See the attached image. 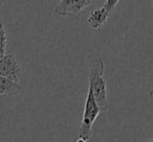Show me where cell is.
Here are the masks:
<instances>
[{
	"label": "cell",
	"instance_id": "obj_10",
	"mask_svg": "<svg viewBox=\"0 0 153 142\" xmlns=\"http://www.w3.org/2000/svg\"><path fill=\"white\" fill-rule=\"evenodd\" d=\"M149 142H153V138H151V139L149 140Z\"/></svg>",
	"mask_w": 153,
	"mask_h": 142
},
{
	"label": "cell",
	"instance_id": "obj_8",
	"mask_svg": "<svg viewBox=\"0 0 153 142\" xmlns=\"http://www.w3.org/2000/svg\"><path fill=\"white\" fill-rule=\"evenodd\" d=\"M76 142H87L86 140H84V139H80V138H78V140H76Z\"/></svg>",
	"mask_w": 153,
	"mask_h": 142
},
{
	"label": "cell",
	"instance_id": "obj_4",
	"mask_svg": "<svg viewBox=\"0 0 153 142\" xmlns=\"http://www.w3.org/2000/svg\"><path fill=\"white\" fill-rule=\"evenodd\" d=\"M91 3V0H62L53 9V14L61 17L70 14H79Z\"/></svg>",
	"mask_w": 153,
	"mask_h": 142
},
{
	"label": "cell",
	"instance_id": "obj_6",
	"mask_svg": "<svg viewBox=\"0 0 153 142\" xmlns=\"http://www.w3.org/2000/svg\"><path fill=\"white\" fill-rule=\"evenodd\" d=\"M22 91V87L19 83L0 77V96H16Z\"/></svg>",
	"mask_w": 153,
	"mask_h": 142
},
{
	"label": "cell",
	"instance_id": "obj_5",
	"mask_svg": "<svg viewBox=\"0 0 153 142\" xmlns=\"http://www.w3.org/2000/svg\"><path fill=\"white\" fill-rule=\"evenodd\" d=\"M0 77L19 83L21 67L13 54H5L2 59H0Z\"/></svg>",
	"mask_w": 153,
	"mask_h": 142
},
{
	"label": "cell",
	"instance_id": "obj_2",
	"mask_svg": "<svg viewBox=\"0 0 153 142\" xmlns=\"http://www.w3.org/2000/svg\"><path fill=\"white\" fill-rule=\"evenodd\" d=\"M101 111L94 100L92 93L88 89L87 97L85 100V107H84V113L82 117V122L80 125L79 132H78V138L84 139L86 141L91 138L92 135V124L97 120L98 116L100 115Z\"/></svg>",
	"mask_w": 153,
	"mask_h": 142
},
{
	"label": "cell",
	"instance_id": "obj_3",
	"mask_svg": "<svg viewBox=\"0 0 153 142\" xmlns=\"http://www.w3.org/2000/svg\"><path fill=\"white\" fill-rule=\"evenodd\" d=\"M119 1L117 0H107L99 10H94L90 12L87 18V22L94 29H99L105 25L108 20V17L113 10L117 7Z\"/></svg>",
	"mask_w": 153,
	"mask_h": 142
},
{
	"label": "cell",
	"instance_id": "obj_1",
	"mask_svg": "<svg viewBox=\"0 0 153 142\" xmlns=\"http://www.w3.org/2000/svg\"><path fill=\"white\" fill-rule=\"evenodd\" d=\"M104 71L105 63L102 57H94L90 61L88 66V89L91 91L101 112H106L109 108L108 92L106 82L104 79Z\"/></svg>",
	"mask_w": 153,
	"mask_h": 142
},
{
	"label": "cell",
	"instance_id": "obj_7",
	"mask_svg": "<svg viewBox=\"0 0 153 142\" xmlns=\"http://www.w3.org/2000/svg\"><path fill=\"white\" fill-rule=\"evenodd\" d=\"M7 34H5L4 26H3L2 21L0 20V59H2L7 54Z\"/></svg>",
	"mask_w": 153,
	"mask_h": 142
},
{
	"label": "cell",
	"instance_id": "obj_9",
	"mask_svg": "<svg viewBox=\"0 0 153 142\" xmlns=\"http://www.w3.org/2000/svg\"><path fill=\"white\" fill-rule=\"evenodd\" d=\"M5 2H7V1H0V7H2V5L4 4Z\"/></svg>",
	"mask_w": 153,
	"mask_h": 142
}]
</instances>
